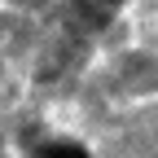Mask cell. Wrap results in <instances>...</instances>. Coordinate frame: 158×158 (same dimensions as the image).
<instances>
[{
	"mask_svg": "<svg viewBox=\"0 0 158 158\" xmlns=\"http://www.w3.org/2000/svg\"><path fill=\"white\" fill-rule=\"evenodd\" d=\"M40 158H84L79 149H70V145H53V149H44Z\"/></svg>",
	"mask_w": 158,
	"mask_h": 158,
	"instance_id": "cell-1",
	"label": "cell"
}]
</instances>
